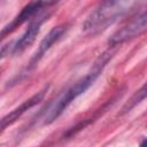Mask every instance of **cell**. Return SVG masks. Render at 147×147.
<instances>
[{"label": "cell", "instance_id": "9", "mask_svg": "<svg viewBox=\"0 0 147 147\" xmlns=\"http://www.w3.org/2000/svg\"><path fill=\"white\" fill-rule=\"evenodd\" d=\"M45 3H46V6L49 8L51 6H53V5H55V3H57L60 0H42Z\"/></svg>", "mask_w": 147, "mask_h": 147}, {"label": "cell", "instance_id": "7", "mask_svg": "<svg viewBox=\"0 0 147 147\" xmlns=\"http://www.w3.org/2000/svg\"><path fill=\"white\" fill-rule=\"evenodd\" d=\"M48 87H44L42 90H40L39 92H37L36 94H33L32 96H30L29 99H26L25 101H23L20 106H17L16 108H14L10 113H8L7 115H5L1 119V132L8 127L9 125L14 124L17 119H20L29 109L33 108L34 106H37L38 103H40L47 92Z\"/></svg>", "mask_w": 147, "mask_h": 147}, {"label": "cell", "instance_id": "10", "mask_svg": "<svg viewBox=\"0 0 147 147\" xmlns=\"http://www.w3.org/2000/svg\"><path fill=\"white\" fill-rule=\"evenodd\" d=\"M141 146H147V138H145L142 141H141V144H140Z\"/></svg>", "mask_w": 147, "mask_h": 147}, {"label": "cell", "instance_id": "3", "mask_svg": "<svg viewBox=\"0 0 147 147\" xmlns=\"http://www.w3.org/2000/svg\"><path fill=\"white\" fill-rule=\"evenodd\" d=\"M49 17L48 13H40L39 15H37L28 25V28L25 29L24 33L14 42H11L10 45H3L1 47V57L3 59L6 55H18L21 53H23L36 39V37L38 36L40 28L42 25V23L45 21H47V18Z\"/></svg>", "mask_w": 147, "mask_h": 147}, {"label": "cell", "instance_id": "8", "mask_svg": "<svg viewBox=\"0 0 147 147\" xmlns=\"http://www.w3.org/2000/svg\"><path fill=\"white\" fill-rule=\"evenodd\" d=\"M145 99H147V82L130 98V100L123 106L122 108V114L129 113L131 109H133L136 106H138L139 103H141Z\"/></svg>", "mask_w": 147, "mask_h": 147}, {"label": "cell", "instance_id": "5", "mask_svg": "<svg viewBox=\"0 0 147 147\" xmlns=\"http://www.w3.org/2000/svg\"><path fill=\"white\" fill-rule=\"evenodd\" d=\"M68 24H59V25H56V26H54L44 38H42V40L40 41V44H39V46H38V49L34 52V54L32 55V57L30 59V61H29V63H28V65H26V68H25V72H24V75H26L28 72H30L31 70H33L36 67H37V64L39 63V61L42 59V56L49 51V48L54 45V44H56L63 36H64V33L68 31Z\"/></svg>", "mask_w": 147, "mask_h": 147}, {"label": "cell", "instance_id": "2", "mask_svg": "<svg viewBox=\"0 0 147 147\" xmlns=\"http://www.w3.org/2000/svg\"><path fill=\"white\" fill-rule=\"evenodd\" d=\"M144 0H103L86 17L83 31L86 34H98L121 18L132 13Z\"/></svg>", "mask_w": 147, "mask_h": 147}, {"label": "cell", "instance_id": "4", "mask_svg": "<svg viewBox=\"0 0 147 147\" xmlns=\"http://www.w3.org/2000/svg\"><path fill=\"white\" fill-rule=\"evenodd\" d=\"M147 31V9L139 13L137 16L131 18L126 24L119 28L109 38V45L117 46L127 40H131L141 33Z\"/></svg>", "mask_w": 147, "mask_h": 147}, {"label": "cell", "instance_id": "6", "mask_svg": "<svg viewBox=\"0 0 147 147\" xmlns=\"http://www.w3.org/2000/svg\"><path fill=\"white\" fill-rule=\"evenodd\" d=\"M46 8H48V7L46 6V3L42 0H32V1H30L28 5H25L22 8V10L15 16V18L2 29L1 38L3 39L7 34L11 33L14 30H16L18 26H21L25 22H28L30 20H33L37 15L42 13L44 9H46Z\"/></svg>", "mask_w": 147, "mask_h": 147}, {"label": "cell", "instance_id": "1", "mask_svg": "<svg viewBox=\"0 0 147 147\" xmlns=\"http://www.w3.org/2000/svg\"><path fill=\"white\" fill-rule=\"evenodd\" d=\"M110 57H111L110 53H103L101 56L98 57L93 68L84 77L76 80L74 84H71L69 87H67L60 95H57V98L53 102H51L48 105V107L46 108V110L44 111L42 117H41L42 124L48 125V124L53 123L54 121H56L63 114V111L71 105V102L75 99H77L86 90H88V87L91 85H93V83L96 80V78L101 75V72L103 71V69Z\"/></svg>", "mask_w": 147, "mask_h": 147}]
</instances>
